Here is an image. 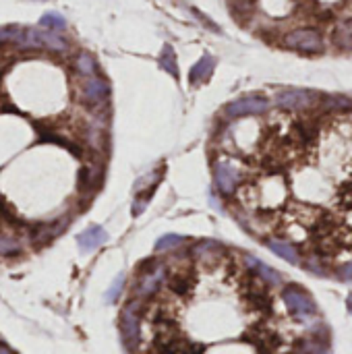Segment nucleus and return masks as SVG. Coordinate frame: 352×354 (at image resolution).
Segmentation results:
<instances>
[{
	"instance_id": "2eb2a0df",
	"label": "nucleus",
	"mask_w": 352,
	"mask_h": 354,
	"mask_svg": "<svg viewBox=\"0 0 352 354\" xmlns=\"http://www.w3.org/2000/svg\"><path fill=\"white\" fill-rule=\"evenodd\" d=\"M336 44L340 48L352 50V21H344L338 29H336Z\"/></svg>"
},
{
	"instance_id": "f8f14e48",
	"label": "nucleus",
	"mask_w": 352,
	"mask_h": 354,
	"mask_svg": "<svg viewBox=\"0 0 352 354\" xmlns=\"http://www.w3.org/2000/svg\"><path fill=\"white\" fill-rule=\"evenodd\" d=\"M160 66L170 73L174 79H178V62H176V54H174V48L172 46H164L162 54H160Z\"/></svg>"
},
{
	"instance_id": "9b49d317",
	"label": "nucleus",
	"mask_w": 352,
	"mask_h": 354,
	"mask_svg": "<svg viewBox=\"0 0 352 354\" xmlns=\"http://www.w3.org/2000/svg\"><path fill=\"white\" fill-rule=\"evenodd\" d=\"M245 261H247V266H249L251 270H255V272H257V276H259L266 284H280V282H282L280 274H278V272H274L272 268H268L263 261H259V259H255V257H251V255H247V257H245Z\"/></svg>"
},
{
	"instance_id": "f3484780",
	"label": "nucleus",
	"mask_w": 352,
	"mask_h": 354,
	"mask_svg": "<svg viewBox=\"0 0 352 354\" xmlns=\"http://www.w3.org/2000/svg\"><path fill=\"white\" fill-rule=\"evenodd\" d=\"M21 29L19 25H8V27H2L0 29V41L4 44H17L19 37H21Z\"/></svg>"
},
{
	"instance_id": "f03ea898",
	"label": "nucleus",
	"mask_w": 352,
	"mask_h": 354,
	"mask_svg": "<svg viewBox=\"0 0 352 354\" xmlns=\"http://www.w3.org/2000/svg\"><path fill=\"white\" fill-rule=\"evenodd\" d=\"M282 301H284L288 313L299 322H309L317 311L313 299L299 286H286L282 290Z\"/></svg>"
},
{
	"instance_id": "a211bd4d",
	"label": "nucleus",
	"mask_w": 352,
	"mask_h": 354,
	"mask_svg": "<svg viewBox=\"0 0 352 354\" xmlns=\"http://www.w3.org/2000/svg\"><path fill=\"white\" fill-rule=\"evenodd\" d=\"M19 249H21V245L15 239L0 234V255H10V253H17Z\"/></svg>"
},
{
	"instance_id": "f257e3e1",
	"label": "nucleus",
	"mask_w": 352,
	"mask_h": 354,
	"mask_svg": "<svg viewBox=\"0 0 352 354\" xmlns=\"http://www.w3.org/2000/svg\"><path fill=\"white\" fill-rule=\"evenodd\" d=\"M284 46L303 54H322L326 50L324 35L313 27H301L293 29L284 35Z\"/></svg>"
},
{
	"instance_id": "20e7f679",
	"label": "nucleus",
	"mask_w": 352,
	"mask_h": 354,
	"mask_svg": "<svg viewBox=\"0 0 352 354\" xmlns=\"http://www.w3.org/2000/svg\"><path fill=\"white\" fill-rule=\"evenodd\" d=\"M270 110V100L261 97V95H249V97H241L230 102L224 108V114L228 118H243V116H257Z\"/></svg>"
},
{
	"instance_id": "39448f33",
	"label": "nucleus",
	"mask_w": 352,
	"mask_h": 354,
	"mask_svg": "<svg viewBox=\"0 0 352 354\" xmlns=\"http://www.w3.org/2000/svg\"><path fill=\"white\" fill-rule=\"evenodd\" d=\"M241 178H243V174H241L239 166H232V164H228V162H220V164H216V168H214L216 187H218L224 195L234 193L237 187L241 185Z\"/></svg>"
},
{
	"instance_id": "aec40b11",
	"label": "nucleus",
	"mask_w": 352,
	"mask_h": 354,
	"mask_svg": "<svg viewBox=\"0 0 352 354\" xmlns=\"http://www.w3.org/2000/svg\"><path fill=\"white\" fill-rule=\"evenodd\" d=\"M349 309H351V313H352V295H351V299H349Z\"/></svg>"
},
{
	"instance_id": "dca6fc26",
	"label": "nucleus",
	"mask_w": 352,
	"mask_h": 354,
	"mask_svg": "<svg viewBox=\"0 0 352 354\" xmlns=\"http://www.w3.org/2000/svg\"><path fill=\"white\" fill-rule=\"evenodd\" d=\"M180 245H185V239H183V236H178V234H166V236H162V239L156 243V249H158V251H174V249H178Z\"/></svg>"
},
{
	"instance_id": "4468645a",
	"label": "nucleus",
	"mask_w": 352,
	"mask_h": 354,
	"mask_svg": "<svg viewBox=\"0 0 352 354\" xmlns=\"http://www.w3.org/2000/svg\"><path fill=\"white\" fill-rule=\"evenodd\" d=\"M75 66H77V71H79L81 75H85V77H93V75H95V71H98V64H95L93 56H91V54H87V52H81V54L77 56Z\"/></svg>"
},
{
	"instance_id": "6ab92c4d",
	"label": "nucleus",
	"mask_w": 352,
	"mask_h": 354,
	"mask_svg": "<svg viewBox=\"0 0 352 354\" xmlns=\"http://www.w3.org/2000/svg\"><path fill=\"white\" fill-rule=\"evenodd\" d=\"M338 274H340V278H344V280H352V259L351 261H346L344 266H340Z\"/></svg>"
},
{
	"instance_id": "7ed1b4c3",
	"label": "nucleus",
	"mask_w": 352,
	"mask_h": 354,
	"mask_svg": "<svg viewBox=\"0 0 352 354\" xmlns=\"http://www.w3.org/2000/svg\"><path fill=\"white\" fill-rule=\"evenodd\" d=\"M19 48H48L54 52H64L66 50V41L48 29H31V27H23L21 29V37L17 41Z\"/></svg>"
},
{
	"instance_id": "ddd939ff",
	"label": "nucleus",
	"mask_w": 352,
	"mask_h": 354,
	"mask_svg": "<svg viewBox=\"0 0 352 354\" xmlns=\"http://www.w3.org/2000/svg\"><path fill=\"white\" fill-rule=\"evenodd\" d=\"M39 25L48 31H62V29H66V19L60 12L50 10L39 19Z\"/></svg>"
},
{
	"instance_id": "423d86ee",
	"label": "nucleus",
	"mask_w": 352,
	"mask_h": 354,
	"mask_svg": "<svg viewBox=\"0 0 352 354\" xmlns=\"http://www.w3.org/2000/svg\"><path fill=\"white\" fill-rule=\"evenodd\" d=\"M315 102V93L307 89H284L276 95V106L282 110H305Z\"/></svg>"
},
{
	"instance_id": "1a4fd4ad",
	"label": "nucleus",
	"mask_w": 352,
	"mask_h": 354,
	"mask_svg": "<svg viewBox=\"0 0 352 354\" xmlns=\"http://www.w3.org/2000/svg\"><path fill=\"white\" fill-rule=\"evenodd\" d=\"M106 241H108V234H106V230H104V228H100V226H91L89 230L81 232V234H79V239H77V243H79L81 251H93L95 247L104 245Z\"/></svg>"
},
{
	"instance_id": "6e6552de",
	"label": "nucleus",
	"mask_w": 352,
	"mask_h": 354,
	"mask_svg": "<svg viewBox=\"0 0 352 354\" xmlns=\"http://www.w3.org/2000/svg\"><path fill=\"white\" fill-rule=\"evenodd\" d=\"M214 66H216V60H214V56L212 54H203L197 62H195V66L191 68V73H189V81L193 83V85H199V83H205L210 77H212V73H214Z\"/></svg>"
},
{
	"instance_id": "0eeeda50",
	"label": "nucleus",
	"mask_w": 352,
	"mask_h": 354,
	"mask_svg": "<svg viewBox=\"0 0 352 354\" xmlns=\"http://www.w3.org/2000/svg\"><path fill=\"white\" fill-rule=\"evenodd\" d=\"M110 93V85L98 77H89L83 85V97L89 102V104H100L108 97Z\"/></svg>"
},
{
	"instance_id": "9d476101",
	"label": "nucleus",
	"mask_w": 352,
	"mask_h": 354,
	"mask_svg": "<svg viewBox=\"0 0 352 354\" xmlns=\"http://www.w3.org/2000/svg\"><path fill=\"white\" fill-rule=\"evenodd\" d=\"M268 247H270L278 257H282L284 261H288V263H293V266H299V263H301V255H299V249H297L295 245H290V243H286V241L270 239V241H268Z\"/></svg>"
}]
</instances>
